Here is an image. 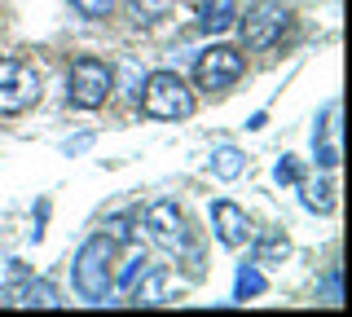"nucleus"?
Instances as JSON below:
<instances>
[{"instance_id": "obj_1", "label": "nucleus", "mask_w": 352, "mask_h": 317, "mask_svg": "<svg viewBox=\"0 0 352 317\" xmlns=\"http://www.w3.org/2000/svg\"><path fill=\"white\" fill-rule=\"evenodd\" d=\"M110 256H115V243H110L106 234H93L80 247V256H75V291H80V300L106 304L110 287H115V278H110Z\"/></svg>"}, {"instance_id": "obj_2", "label": "nucleus", "mask_w": 352, "mask_h": 317, "mask_svg": "<svg viewBox=\"0 0 352 317\" xmlns=\"http://www.w3.org/2000/svg\"><path fill=\"white\" fill-rule=\"evenodd\" d=\"M141 111L150 119H185L194 115V93L176 71H154L141 89Z\"/></svg>"}, {"instance_id": "obj_3", "label": "nucleus", "mask_w": 352, "mask_h": 317, "mask_svg": "<svg viewBox=\"0 0 352 317\" xmlns=\"http://www.w3.org/2000/svg\"><path fill=\"white\" fill-rule=\"evenodd\" d=\"M44 75L22 58H0V115H22L40 102Z\"/></svg>"}, {"instance_id": "obj_4", "label": "nucleus", "mask_w": 352, "mask_h": 317, "mask_svg": "<svg viewBox=\"0 0 352 317\" xmlns=\"http://www.w3.org/2000/svg\"><path fill=\"white\" fill-rule=\"evenodd\" d=\"M110 84H115V75H110V67L102 58H75L71 75H66V97L80 111H97L110 97Z\"/></svg>"}, {"instance_id": "obj_5", "label": "nucleus", "mask_w": 352, "mask_h": 317, "mask_svg": "<svg viewBox=\"0 0 352 317\" xmlns=\"http://www.w3.org/2000/svg\"><path fill=\"white\" fill-rule=\"evenodd\" d=\"M286 9L278 5V0H256V5L242 14L238 23V36H242V49H269L273 40L286 31Z\"/></svg>"}, {"instance_id": "obj_6", "label": "nucleus", "mask_w": 352, "mask_h": 317, "mask_svg": "<svg viewBox=\"0 0 352 317\" xmlns=\"http://www.w3.org/2000/svg\"><path fill=\"white\" fill-rule=\"evenodd\" d=\"M242 67H247V62H242L238 49L212 45L207 53H198V62H194V84L207 89V93H220V89H229V84L242 80Z\"/></svg>"}, {"instance_id": "obj_7", "label": "nucleus", "mask_w": 352, "mask_h": 317, "mask_svg": "<svg viewBox=\"0 0 352 317\" xmlns=\"http://www.w3.org/2000/svg\"><path fill=\"white\" fill-rule=\"evenodd\" d=\"M146 229H150L154 243L163 251H172V256L190 251V229H185V216L176 212V203H154L146 212Z\"/></svg>"}, {"instance_id": "obj_8", "label": "nucleus", "mask_w": 352, "mask_h": 317, "mask_svg": "<svg viewBox=\"0 0 352 317\" xmlns=\"http://www.w3.org/2000/svg\"><path fill=\"white\" fill-rule=\"evenodd\" d=\"M212 225H216V238L225 247H242L251 238V225H247V212H242L238 203H225L220 199L216 207H212Z\"/></svg>"}, {"instance_id": "obj_9", "label": "nucleus", "mask_w": 352, "mask_h": 317, "mask_svg": "<svg viewBox=\"0 0 352 317\" xmlns=\"http://www.w3.org/2000/svg\"><path fill=\"white\" fill-rule=\"evenodd\" d=\"M9 304H22V309H58V291L49 282H27V287L9 291Z\"/></svg>"}, {"instance_id": "obj_10", "label": "nucleus", "mask_w": 352, "mask_h": 317, "mask_svg": "<svg viewBox=\"0 0 352 317\" xmlns=\"http://www.w3.org/2000/svg\"><path fill=\"white\" fill-rule=\"evenodd\" d=\"M234 18H238L234 0H203V9H198V27L203 31H229Z\"/></svg>"}, {"instance_id": "obj_11", "label": "nucleus", "mask_w": 352, "mask_h": 317, "mask_svg": "<svg viewBox=\"0 0 352 317\" xmlns=\"http://www.w3.org/2000/svg\"><path fill=\"white\" fill-rule=\"evenodd\" d=\"M128 295H132V304H163V300H168V273H163V269H154L150 278L132 282Z\"/></svg>"}, {"instance_id": "obj_12", "label": "nucleus", "mask_w": 352, "mask_h": 317, "mask_svg": "<svg viewBox=\"0 0 352 317\" xmlns=\"http://www.w3.org/2000/svg\"><path fill=\"white\" fill-rule=\"evenodd\" d=\"M212 172H216V177H238V172H242V155H238V150H220V155H216V163H212Z\"/></svg>"}, {"instance_id": "obj_13", "label": "nucleus", "mask_w": 352, "mask_h": 317, "mask_svg": "<svg viewBox=\"0 0 352 317\" xmlns=\"http://www.w3.org/2000/svg\"><path fill=\"white\" fill-rule=\"evenodd\" d=\"M141 269H146V251H132V256H128V265H124V273H119V287H132V282H137V273Z\"/></svg>"}, {"instance_id": "obj_14", "label": "nucleus", "mask_w": 352, "mask_h": 317, "mask_svg": "<svg viewBox=\"0 0 352 317\" xmlns=\"http://www.w3.org/2000/svg\"><path fill=\"white\" fill-rule=\"evenodd\" d=\"M75 9H80L84 18H106L110 9H115V0H71Z\"/></svg>"}, {"instance_id": "obj_15", "label": "nucleus", "mask_w": 352, "mask_h": 317, "mask_svg": "<svg viewBox=\"0 0 352 317\" xmlns=\"http://www.w3.org/2000/svg\"><path fill=\"white\" fill-rule=\"evenodd\" d=\"M256 291H264V278H260V273H247V269H242V273H238V295H256Z\"/></svg>"}, {"instance_id": "obj_16", "label": "nucleus", "mask_w": 352, "mask_h": 317, "mask_svg": "<svg viewBox=\"0 0 352 317\" xmlns=\"http://www.w3.org/2000/svg\"><path fill=\"white\" fill-rule=\"evenodd\" d=\"M278 181H300V163H278Z\"/></svg>"}, {"instance_id": "obj_17", "label": "nucleus", "mask_w": 352, "mask_h": 317, "mask_svg": "<svg viewBox=\"0 0 352 317\" xmlns=\"http://www.w3.org/2000/svg\"><path fill=\"white\" fill-rule=\"evenodd\" d=\"M260 256H286V238H269V243L260 247Z\"/></svg>"}]
</instances>
